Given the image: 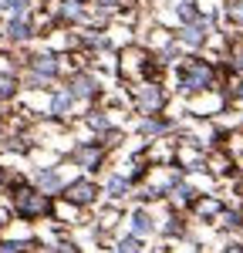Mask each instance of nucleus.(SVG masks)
<instances>
[{"label":"nucleus","mask_w":243,"mask_h":253,"mask_svg":"<svg viewBox=\"0 0 243 253\" xmlns=\"http://www.w3.org/2000/svg\"><path fill=\"white\" fill-rule=\"evenodd\" d=\"M213 84V68L206 61H186L182 64V75H179V88L182 91H206Z\"/></svg>","instance_id":"nucleus-1"},{"label":"nucleus","mask_w":243,"mask_h":253,"mask_svg":"<svg viewBox=\"0 0 243 253\" xmlns=\"http://www.w3.org/2000/svg\"><path fill=\"white\" fill-rule=\"evenodd\" d=\"M14 210L24 219H38V216H44L51 210V196L38 193V189H17L14 193Z\"/></svg>","instance_id":"nucleus-2"},{"label":"nucleus","mask_w":243,"mask_h":253,"mask_svg":"<svg viewBox=\"0 0 243 253\" xmlns=\"http://www.w3.org/2000/svg\"><path fill=\"white\" fill-rule=\"evenodd\" d=\"M98 186H95V182H91V179H84V175H81V179H75V182H68V186H64V199H68V203H75V206H91V203H95V199H98Z\"/></svg>","instance_id":"nucleus-3"},{"label":"nucleus","mask_w":243,"mask_h":253,"mask_svg":"<svg viewBox=\"0 0 243 253\" xmlns=\"http://www.w3.org/2000/svg\"><path fill=\"white\" fill-rule=\"evenodd\" d=\"M27 68H31V75H34L38 81H44V84L54 81V78H58V71H61V64H58L54 54H34V58L27 61Z\"/></svg>","instance_id":"nucleus-4"},{"label":"nucleus","mask_w":243,"mask_h":253,"mask_svg":"<svg viewBox=\"0 0 243 253\" xmlns=\"http://www.w3.org/2000/svg\"><path fill=\"white\" fill-rule=\"evenodd\" d=\"M64 91H68V95L75 98V101L95 98V91H98V78H95V75H88V71H78V75L71 78V84H68Z\"/></svg>","instance_id":"nucleus-5"},{"label":"nucleus","mask_w":243,"mask_h":253,"mask_svg":"<svg viewBox=\"0 0 243 253\" xmlns=\"http://www.w3.org/2000/svg\"><path fill=\"white\" fill-rule=\"evenodd\" d=\"M34 186H38V193H44V196L64 193V179H61L58 169H38V172H34Z\"/></svg>","instance_id":"nucleus-6"},{"label":"nucleus","mask_w":243,"mask_h":253,"mask_svg":"<svg viewBox=\"0 0 243 253\" xmlns=\"http://www.w3.org/2000/svg\"><path fill=\"white\" fill-rule=\"evenodd\" d=\"M101 145H95V142H81V145H75V152H71V159L78 162V166H84V169H98L101 162Z\"/></svg>","instance_id":"nucleus-7"},{"label":"nucleus","mask_w":243,"mask_h":253,"mask_svg":"<svg viewBox=\"0 0 243 253\" xmlns=\"http://www.w3.org/2000/svg\"><path fill=\"white\" fill-rule=\"evenodd\" d=\"M3 34L14 41V44H20V41H27L31 34H34V24H31V14L27 17H10L7 20V27H3Z\"/></svg>","instance_id":"nucleus-8"},{"label":"nucleus","mask_w":243,"mask_h":253,"mask_svg":"<svg viewBox=\"0 0 243 253\" xmlns=\"http://www.w3.org/2000/svg\"><path fill=\"white\" fill-rule=\"evenodd\" d=\"M162 88H152V84H145V88H139V108L142 112H149V115H156L162 108Z\"/></svg>","instance_id":"nucleus-9"},{"label":"nucleus","mask_w":243,"mask_h":253,"mask_svg":"<svg viewBox=\"0 0 243 253\" xmlns=\"http://www.w3.org/2000/svg\"><path fill=\"white\" fill-rule=\"evenodd\" d=\"M179 41L186 47H200L202 41H206V20H196V24H186L179 31Z\"/></svg>","instance_id":"nucleus-10"},{"label":"nucleus","mask_w":243,"mask_h":253,"mask_svg":"<svg viewBox=\"0 0 243 253\" xmlns=\"http://www.w3.org/2000/svg\"><path fill=\"white\" fill-rule=\"evenodd\" d=\"M128 223H132V236H152L156 233V223H152V216L145 213V210H135V213L128 216Z\"/></svg>","instance_id":"nucleus-11"},{"label":"nucleus","mask_w":243,"mask_h":253,"mask_svg":"<svg viewBox=\"0 0 243 253\" xmlns=\"http://www.w3.org/2000/svg\"><path fill=\"white\" fill-rule=\"evenodd\" d=\"M128 189H132L128 175H108V182H105V193L112 196V199H122V196H128Z\"/></svg>","instance_id":"nucleus-12"},{"label":"nucleus","mask_w":243,"mask_h":253,"mask_svg":"<svg viewBox=\"0 0 243 253\" xmlns=\"http://www.w3.org/2000/svg\"><path fill=\"white\" fill-rule=\"evenodd\" d=\"M71 105H75V98L61 88V91L51 95V105H47V108H51V115H68V112H71Z\"/></svg>","instance_id":"nucleus-13"},{"label":"nucleus","mask_w":243,"mask_h":253,"mask_svg":"<svg viewBox=\"0 0 243 253\" xmlns=\"http://www.w3.org/2000/svg\"><path fill=\"white\" fill-rule=\"evenodd\" d=\"M20 81L14 78V75H7V71H0V101H10V98L17 95Z\"/></svg>","instance_id":"nucleus-14"},{"label":"nucleus","mask_w":243,"mask_h":253,"mask_svg":"<svg viewBox=\"0 0 243 253\" xmlns=\"http://www.w3.org/2000/svg\"><path fill=\"white\" fill-rule=\"evenodd\" d=\"M179 20H182V27H186V24H196V20H202L200 10H196V3L182 0V3H179Z\"/></svg>","instance_id":"nucleus-15"},{"label":"nucleus","mask_w":243,"mask_h":253,"mask_svg":"<svg viewBox=\"0 0 243 253\" xmlns=\"http://www.w3.org/2000/svg\"><path fill=\"white\" fill-rule=\"evenodd\" d=\"M139 128L145 132V135H162V132L169 128V122H162V118H145Z\"/></svg>","instance_id":"nucleus-16"},{"label":"nucleus","mask_w":243,"mask_h":253,"mask_svg":"<svg viewBox=\"0 0 243 253\" xmlns=\"http://www.w3.org/2000/svg\"><path fill=\"white\" fill-rule=\"evenodd\" d=\"M27 3H31V0H3V10H7L10 17H27Z\"/></svg>","instance_id":"nucleus-17"},{"label":"nucleus","mask_w":243,"mask_h":253,"mask_svg":"<svg viewBox=\"0 0 243 253\" xmlns=\"http://www.w3.org/2000/svg\"><path fill=\"white\" fill-rule=\"evenodd\" d=\"M139 250H142V240H139V236L128 233V236H122V240H119V253H139Z\"/></svg>","instance_id":"nucleus-18"},{"label":"nucleus","mask_w":243,"mask_h":253,"mask_svg":"<svg viewBox=\"0 0 243 253\" xmlns=\"http://www.w3.org/2000/svg\"><path fill=\"white\" fill-rule=\"evenodd\" d=\"M223 226H240V213H226L223 216Z\"/></svg>","instance_id":"nucleus-19"},{"label":"nucleus","mask_w":243,"mask_h":253,"mask_svg":"<svg viewBox=\"0 0 243 253\" xmlns=\"http://www.w3.org/2000/svg\"><path fill=\"white\" fill-rule=\"evenodd\" d=\"M226 253H243V247H226Z\"/></svg>","instance_id":"nucleus-20"},{"label":"nucleus","mask_w":243,"mask_h":253,"mask_svg":"<svg viewBox=\"0 0 243 253\" xmlns=\"http://www.w3.org/2000/svg\"><path fill=\"white\" fill-rule=\"evenodd\" d=\"M0 186H3V169H0Z\"/></svg>","instance_id":"nucleus-21"},{"label":"nucleus","mask_w":243,"mask_h":253,"mask_svg":"<svg viewBox=\"0 0 243 253\" xmlns=\"http://www.w3.org/2000/svg\"><path fill=\"white\" fill-rule=\"evenodd\" d=\"M115 253H119V250H115Z\"/></svg>","instance_id":"nucleus-22"}]
</instances>
